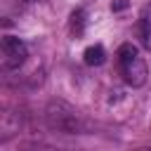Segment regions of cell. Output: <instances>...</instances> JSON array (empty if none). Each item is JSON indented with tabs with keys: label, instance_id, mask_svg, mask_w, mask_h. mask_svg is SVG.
Segmentation results:
<instances>
[{
	"label": "cell",
	"instance_id": "obj_1",
	"mask_svg": "<svg viewBox=\"0 0 151 151\" xmlns=\"http://www.w3.org/2000/svg\"><path fill=\"white\" fill-rule=\"evenodd\" d=\"M45 123L59 134H85L92 130V123L66 101H50L45 106Z\"/></svg>",
	"mask_w": 151,
	"mask_h": 151
},
{
	"label": "cell",
	"instance_id": "obj_2",
	"mask_svg": "<svg viewBox=\"0 0 151 151\" xmlns=\"http://www.w3.org/2000/svg\"><path fill=\"white\" fill-rule=\"evenodd\" d=\"M0 47H2V71L19 68L26 61V57H28L26 45L19 38H14V35H5L2 42H0Z\"/></svg>",
	"mask_w": 151,
	"mask_h": 151
},
{
	"label": "cell",
	"instance_id": "obj_3",
	"mask_svg": "<svg viewBox=\"0 0 151 151\" xmlns=\"http://www.w3.org/2000/svg\"><path fill=\"white\" fill-rule=\"evenodd\" d=\"M120 71H123L125 83L132 85V87H139V85L146 83V64H144L139 57H137L134 61H130V64H123Z\"/></svg>",
	"mask_w": 151,
	"mask_h": 151
},
{
	"label": "cell",
	"instance_id": "obj_4",
	"mask_svg": "<svg viewBox=\"0 0 151 151\" xmlns=\"http://www.w3.org/2000/svg\"><path fill=\"white\" fill-rule=\"evenodd\" d=\"M19 127H21V113H14V111H5L2 116H0V137H2V142H7L14 132H19Z\"/></svg>",
	"mask_w": 151,
	"mask_h": 151
},
{
	"label": "cell",
	"instance_id": "obj_5",
	"mask_svg": "<svg viewBox=\"0 0 151 151\" xmlns=\"http://www.w3.org/2000/svg\"><path fill=\"white\" fill-rule=\"evenodd\" d=\"M83 59H85L87 66H101V64L106 61V52H104L101 45H90V47L85 50Z\"/></svg>",
	"mask_w": 151,
	"mask_h": 151
},
{
	"label": "cell",
	"instance_id": "obj_6",
	"mask_svg": "<svg viewBox=\"0 0 151 151\" xmlns=\"http://www.w3.org/2000/svg\"><path fill=\"white\" fill-rule=\"evenodd\" d=\"M139 38H142V45L146 50H151V14L144 12L142 21H139Z\"/></svg>",
	"mask_w": 151,
	"mask_h": 151
},
{
	"label": "cell",
	"instance_id": "obj_7",
	"mask_svg": "<svg viewBox=\"0 0 151 151\" xmlns=\"http://www.w3.org/2000/svg\"><path fill=\"white\" fill-rule=\"evenodd\" d=\"M71 33L73 35H83L85 33V12L83 9H76L71 14Z\"/></svg>",
	"mask_w": 151,
	"mask_h": 151
},
{
	"label": "cell",
	"instance_id": "obj_8",
	"mask_svg": "<svg viewBox=\"0 0 151 151\" xmlns=\"http://www.w3.org/2000/svg\"><path fill=\"white\" fill-rule=\"evenodd\" d=\"M118 59H120V66H123V64H130V61H134V59H137V47H134L132 42H125V45H120V50H118Z\"/></svg>",
	"mask_w": 151,
	"mask_h": 151
},
{
	"label": "cell",
	"instance_id": "obj_9",
	"mask_svg": "<svg viewBox=\"0 0 151 151\" xmlns=\"http://www.w3.org/2000/svg\"><path fill=\"white\" fill-rule=\"evenodd\" d=\"M14 151H61V149H54V146H47V144H21Z\"/></svg>",
	"mask_w": 151,
	"mask_h": 151
},
{
	"label": "cell",
	"instance_id": "obj_10",
	"mask_svg": "<svg viewBox=\"0 0 151 151\" xmlns=\"http://www.w3.org/2000/svg\"><path fill=\"white\" fill-rule=\"evenodd\" d=\"M125 7H127V0H116V2L111 5V9H113V12H123Z\"/></svg>",
	"mask_w": 151,
	"mask_h": 151
},
{
	"label": "cell",
	"instance_id": "obj_11",
	"mask_svg": "<svg viewBox=\"0 0 151 151\" xmlns=\"http://www.w3.org/2000/svg\"><path fill=\"white\" fill-rule=\"evenodd\" d=\"M24 2H35V0H24Z\"/></svg>",
	"mask_w": 151,
	"mask_h": 151
}]
</instances>
